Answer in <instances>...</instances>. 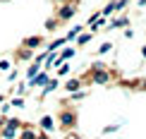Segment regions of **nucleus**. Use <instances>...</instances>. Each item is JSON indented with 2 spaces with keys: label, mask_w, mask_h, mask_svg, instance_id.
Instances as JSON below:
<instances>
[{
  "label": "nucleus",
  "mask_w": 146,
  "mask_h": 139,
  "mask_svg": "<svg viewBox=\"0 0 146 139\" xmlns=\"http://www.w3.org/2000/svg\"><path fill=\"white\" fill-rule=\"evenodd\" d=\"M91 82L94 84H108L110 82V72H108L106 67L103 70H91Z\"/></svg>",
  "instance_id": "1"
},
{
  "label": "nucleus",
  "mask_w": 146,
  "mask_h": 139,
  "mask_svg": "<svg viewBox=\"0 0 146 139\" xmlns=\"http://www.w3.org/2000/svg\"><path fill=\"white\" fill-rule=\"evenodd\" d=\"M74 122H77L74 110H65L62 108V113H60V125H62V127H74Z\"/></svg>",
  "instance_id": "2"
},
{
  "label": "nucleus",
  "mask_w": 146,
  "mask_h": 139,
  "mask_svg": "<svg viewBox=\"0 0 146 139\" xmlns=\"http://www.w3.org/2000/svg\"><path fill=\"white\" fill-rule=\"evenodd\" d=\"M46 84H48V74H46V72H38L34 79H29L27 86H46Z\"/></svg>",
  "instance_id": "3"
},
{
  "label": "nucleus",
  "mask_w": 146,
  "mask_h": 139,
  "mask_svg": "<svg viewBox=\"0 0 146 139\" xmlns=\"http://www.w3.org/2000/svg\"><path fill=\"white\" fill-rule=\"evenodd\" d=\"M38 125H41V130H43V132H53V127H55V122H53L50 115H43V118L38 120Z\"/></svg>",
  "instance_id": "4"
},
{
  "label": "nucleus",
  "mask_w": 146,
  "mask_h": 139,
  "mask_svg": "<svg viewBox=\"0 0 146 139\" xmlns=\"http://www.w3.org/2000/svg\"><path fill=\"white\" fill-rule=\"evenodd\" d=\"M74 12H77V7H74V5H65V7L58 12V19H70V17L74 15Z\"/></svg>",
  "instance_id": "5"
},
{
  "label": "nucleus",
  "mask_w": 146,
  "mask_h": 139,
  "mask_svg": "<svg viewBox=\"0 0 146 139\" xmlns=\"http://www.w3.org/2000/svg\"><path fill=\"white\" fill-rule=\"evenodd\" d=\"M43 43V39H41V36H29L27 41H24V48H29V51H34L36 46H41Z\"/></svg>",
  "instance_id": "6"
},
{
  "label": "nucleus",
  "mask_w": 146,
  "mask_h": 139,
  "mask_svg": "<svg viewBox=\"0 0 146 139\" xmlns=\"http://www.w3.org/2000/svg\"><path fill=\"white\" fill-rule=\"evenodd\" d=\"M79 86H82V82H79V79H70L67 84H65V89H67L70 94H74V91H79Z\"/></svg>",
  "instance_id": "7"
},
{
  "label": "nucleus",
  "mask_w": 146,
  "mask_h": 139,
  "mask_svg": "<svg viewBox=\"0 0 146 139\" xmlns=\"http://www.w3.org/2000/svg\"><path fill=\"white\" fill-rule=\"evenodd\" d=\"M60 63H65V60H70V58H74V48H65L62 53H60Z\"/></svg>",
  "instance_id": "8"
},
{
  "label": "nucleus",
  "mask_w": 146,
  "mask_h": 139,
  "mask_svg": "<svg viewBox=\"0 0 146 139\" xmlns=\"http://www.w3.org/2000/svg\"><path fill=\"white\" fill-rule=\"evenodd\" d=\"M55 89H58V79H48V84L43 86V96L50 94V91H55Z\"/></svg>",
  "instance_id": "9"
},
{
  "label": "nucleus",
  "mask_w": 146,
  "mask_h": 139,
  "mask_svg": "<svg viewBox=\"0 0 146 139\" xmlns=\"http://www.w3.org/2000/svg\"><path fill=\"white\" fill-rule=\"evenodd\" d=\"M82 29H84V27H72V29H70V34L65 36V41H72V39H77V36L82 34Z\"/></svg>",
  "instance_id": "10"
},
{
  "label": "nucleus",
  "mask_w": 146,
  "mask_h": 139,
  "mask_svg": "<svg viewBox=\"0 0 146 139\" xmlns=\"http://www.w3.org/2000/svg\"><path fill=\"white\" fill-rule=\"evenodd\" d=\"M38 70H41V65H38V63H34V65H31V67H29V70H27V77H29V79H34V77H36V74H38Z\"/></svg>",
  "instance_id": "11"
},
{
  "label": "nucleus",
  "mask_w": 146,
  "mask_h": 139,
  "mask_svg": "<svg viewBox=\"0 0 146 139\" xmlns=\"http://www.w3.org/2000/svg\"><path fill=\"white\" fill-rule=\"evenodd\" d=\"M122 27H127V17H122V19H115V22H110V29H122Z\"/></svg>",
  "instance_id": "12"
},
{
  "label": "nucleus",
  "mask_w": 146,
  "mask_h": 139,
  "mask_svg": "<svg viewBox=\"0 0 146 139\" xmlns=\"http://www.w3.org/2000/svg\"><path fill=\"white\" fill-rule=\"evenodd\" d=\"M91 36H94V34H79V36H77V43H79V46L89 43V41H91Z\"/></svg>",
  "instance_id": "13"
},
{
  "label": "nucleus",
  "mask_w": 146,
  "mask_h": 139,
  "mask_svg": "<svg viewBox=\"0 0 146 139\" xmlns=\"http://www.w3.org/2000/svg\"><path fill=\"white\" fill-rule=\"evenodd\" d=\"M62 43H65V39H58V41H53V43L48 46V53H55V51H58V48L62 46Z\"/></svg>",
  "instance_id": "14"
},
{
  "label": "nucleus",
  "mask_w": 146,
  "mask_h": 139,
  "mask_svg": "<svg viewBox=\"0 0 146 139\" xmlns=\"http://www.w3.org/2000/svg\"><path fill=\"white\" fill-rule=\"evenodd\" d=\"M10 106H15V108H24V98H22V96H17V98H12V101H10Z\"/></svg>",
  "instance_id": "15"
},
{
  "label": "nucleus",
  "mask_w": 146,
  "mask_h": 139,
  "mask_svg": "<svg viewBox=\"0 0 146 139\" xmlns=\"http://www.w3.org/2000/svg\"><path fill=\"white\" fill-rule=\"evenodd\" d=\"M67 72H70V65H62V63H60V67H58V74H60V77H65Z\"/></svg>",
  "instance_id": "16"
},
{
  "label": "nucleus",
  "mask_w": 146,
  "mask_h": 139,
  "mask_svg": "<svg viewBox=\"0 0 146 139\" xmlns=\"http://www.w3.org/2000/svg\"><path fill=\"white\" fill-rule=\"evenodd\" d=\"M19 58H22V60H29V58H31V51H29V48H22V51H19Z\"/></svg>",
  "instance_id": "17"
},
{
  "label": "nucleus",
  "mask_w": 146,
  "mask_h": 139,
  "mask_svg": "<svg viewBox=\"0 0 146 139\" xmlns=\"http://www.w3.org/2000/svg\"><path fill=\"white\" fill-rule=\"evenodd\" d=\"M0 70L7 72V70H10V60H0Z\"/></svg>",
  "instance_id": "18"
},
{
  "label": "nucleus",
  "mask_w": 146,
  "mask_h": 139,
  "mask_svg": "<svg viewBox=\"0 0 146 139\" xmlns=\"http://www.w3.org/2000/svg\"><path fill=\"white\" fill-rule=\"evenodd\" d=\"M55 24H58L55 19H48V22H46V29H48V31H53V29H55Z\"/></svg>",
  "instance_id": "19"
},
{
  "label": "nucleus",
  "mask_w": 146,
  "mask_h": 139,
  "mask_svg": "<svg viewBox=\"0 0 146 139\" xmlns=\"http://www.w3.org/2000/svg\"><path fill=\"white\" fill-rule=\"evenodd\" d=\"M108 51H110V43H103V46L98 48V53H108Z\"/></svg>",
  "instance_id": "20"
},
{
  "label": "nucleus",
  "mask_w": 146,
  "mask_h": 139,
  "mask_svg": "<svg viewBox=\"0 0 146 139\" xmlns=\"http://www.w3.org/2000/svg\"><path fill=\"white\" fill-rule=\"evenodd\" d=\"M36 139H48V132H41V134H36Z\"/></svg>",
  "instance_id": "21"
},
{
  "label": "nucleus",
  "mask_w": 146,
  "mask_h": 139,
  "mask_svg": "<svg viewBox=\"0 0 146 139\" xmlns=\"http://www.w3.org/2000/svg\"><path fill=\"white\" fill-rule=\"evenodd\" d=\"M65 139H82V137H79V134H67Z\"/></svg>",
  "instance_id": "22"
},
{
  "label": "nucleus",
  "mask_w": 146,
  "mask_h": 139,
  "mask_svg": "<svg viewBox=\"0 0 146 139\" xmlns=\"http://www.w3.org/2000/svg\"><path fill=\"white\" fill-rule=\"evenodd\" d=\"M141 55H144V58H146V46H144V48H141Z\"/></svg>",
  "instance_id": "23"
},
{
  "label": "nucleus",
  "mask_w": 146,
  "mask_h": 139,
  "mask_svg": "<svg viewBox=\"0 0 146 139\" xmlns=\"http://www.w3.org/2000/svg\"><path fill=\"white\" fill-rule=\"evenodd\" d=\"M3 101H5V96H3V94H0V103H3Z\"/></svg>",
  "instance_id": "24"
},
{
  "label": "nucleus",
  "mask_w": 146,
  "mask_h": 139,
  "mask_svg": "<svg viewBox=\"0 0 146 139\" xmlns=\"http://www.w3.org/2000/svg\"><path fill=\"white\" fill-rule=\"evenodd\" d=\"M139 5H146V0H139Z\"/></svg>",
  "instance_id": "25"
}]
</instances>
